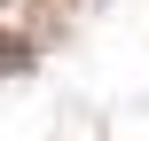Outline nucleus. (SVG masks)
I'll return each instance as SVG.
<instances>
[{"label":"nucleus","instance_id":"obj_1","mask_svg":"<svg viewBox=\"0 0 149 141\" xmlns=\"http://www.w3.org/2000/svg\"><path fill=\"white\" fill-rule=\"evenodd\" d=\"M0 71H8V47H0Z\"/></svg>","mask_w":149,"mask_h":141}]
</instances>
